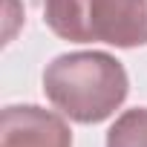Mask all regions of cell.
Returning <instances> with one entry per match:
<instances>
[{
  "mask_svg": "<svg viewBox=\"0 0 147 147\" xmlns=\"http://www.w3.org/2000/svg\"><path fill=\"white\" fill-rule=\"evenodd\" d=\"M0 147H72V133L52 110L9 104L0 115Z\"/></svg>",
  "mask_w": 147,
  "mask_h": 147,
  "instance_id": "2",
  "label": "cell"
},
{
  "mask_svg": "<svg viewBox=\"0 0 147 147\" xmlns=\"http://www.w3.org/2000/svg\"><path fill=\"white\" fill-rule=\"evenodd\" d=\"M43 92L69 121L98 124L124 104L130 81L121 61L107 52H66L46 63Z\"/></svg>",
  "mask_w": 147,
  "mask_h": 147,
  "instance_id": "1",
  "label": "cell"
},
{
  "mask_svg": "<svg viewBox=\"0 0 147 147\" xmlns=\"http://www.w3.org/2000/svg\"><path fill=\"white\" fill-rule=\"evenodd\" d=\"M95 40L133 49L147 43V0H92Z\"/></svg>",
  "mask_w": 147,
  "mask_h": 147,
  "instance_id": "3",
  "label": "cell"
},
{
  "mask_svg": "<svg viewBox=\"0 0 147 147\" xmlns=\"http://www.w3.org/2000/svg\"><path fill=\"white\" fill-rule=\"evenodd\" d=\"M107 147H147V107L121 113L107 133Z\"/></svg>",
  "mask_w": 147,
  "mask_h": 147,
  "instance_id": "5",
  "label": "cell"
},
{
  "mask_svg": "<svg viewBox=\"0 0 147 147\" xmlns=\"http://www.w3.org/2000/svg\"><path fill=\"white\" fill-rule=\"evenodd\" d=\"M43 20L63 40L95 43L92 0H43Z\"/></svg>",
  "mask_w": 147,
  "mask_h": 147,
  "instance_id": "4",
  "label": "cell"
}]
</instances>
